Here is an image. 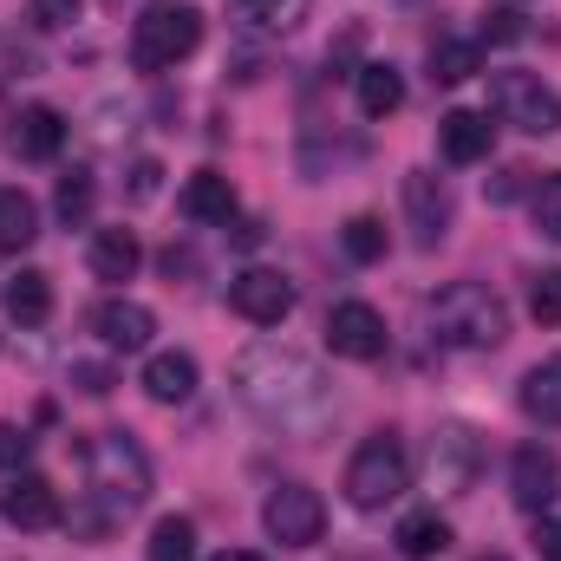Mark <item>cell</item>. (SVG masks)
Listing matches in <instances>:
<instances>
[{
	"instance_id": "1f68e13d",
	"label": "cell",
	"mask_w": 561,
	"mask_h": 561,
	"mask_svg": "<svg viewBox=\"0 0 561 561\" xmlns=\"http://www.w3.org/2000/svg\"><path fill=\"white\" fill-rule=\"evenodd\" d=\"M26 457H33V437L0 419V470H26Z\"/></svg>"
},
{
	"instance_id": "f1b7e54d",
	"label": "cell",
	"mask_w": 561,
	"mask_h": 561,
	"mask_svg": "<svg viewBox=\"0 0 561 561\" xmlns=\"http://www.w3.org/2000/svg\"><path fill=\"white\" fill-rule=\"evenodd\" d=\"M529 209H536V236H549V242H561V170H556V176H542V183H536V203H529Z\"/></svg>"
},
{
	"instance_id": "e0dca14e",
	"label": "cell",
	"mask_w": 561,
	"mask_h": 561,
	"mask_svg": "<svg viewBox=\"0 0 561 561\" xmlns=\"http://www.w3.org/2000/svg\"><path fill=\"white\" fill-rule=\"evenodd\" d=\"M85 262H92V275L99 280H131L144 262L138 236L131 229H92V249H85Z\"/></svg>"
},
{
	"instance_id": "74e56055",
	"label": "cell",
	"mask_w": 561,
	"mask_h": 561,
	"mask_svg": "<svg viewBox=\"0 0 561 561\" xmlns=\"http://www.w3.org/2000/svg\"><path fill=\"white\" fill-rule=\"evenodd\" d=\"M262 236H268V229H262V222H236V249H255V242H262Z\"/></svg>"
},
{
	"instance_id": "f546056e",
	"label": "cell",
	"mask_w": 561,
	"mask_h": 561,
	"mask_svg": "<svg viewBox=\"0 0 561 561\" xmlns=\"http://www.w3.org/2000/svg\"><path fill=\"white\" fill-rule=\"evenodd\" d=\"M529 313L542 327H561V268H542V275L529 280Z\"/></svg>"
},
{
	"instance_id": "484cf974",
	"label": "cell",
	"mask_w": 561,
	"mask_h": 561,
	"mask_svg": "<svg viewBox=\"0 0 561 561\" xmlns=\"http://www.w3.org/2000/svg\"><path fill=\"white\" fill-rule=\"evenodd\" d=\"M144 561H196V523L190 516H163L144 542Z\"/></svg>"
},
{
	"instance_id": "8992f818",
	"label": "cell",
	"mask_w": 561,
	"mask_h": 561,
	"mask_svg": "<svg viewBox=\"0 0 561 561\" xmlns=\"http://www.w3.org/2000/svg\"><path fill=\"white\" fill-rule=\"evenodd\" d=\"M490 118L510 125V131H529V138H556L561 131V92L542 72H496L490 79Z\"/></svg>"
},
{
	"instance_id": "44dd1931",
	"label": "cell",
	"mask_w": 561,
	"mask_h": 561,
	"mask_svg": "<svg viewBox=\"0 0 561 561\" xmlns=\"http://www.w3.org/2000/svg\"><path fill=\"white\" fill-rule=\"evenodd\" d=\"M7 313H13L20 327H46V320H53V275L20 268V275L7 280Z\"/></svg>"
},
{
	"instance_id": "f35d334b",
	"label": "cell",
	"mask_w": 561,
	"mask_h": 561,
	"mask_svg": "<svg viewBox=\"0 0 561 561\" xmlns=\"http://www.w3.org/2000/svg\"><path fill=\"white\" fill-rule=\"evenodd\" d=\"M209 561H268V556H255V549H222V556H209Z\"/></svg>"
},
{
	"instance_id": "7c38bea8",
	"label": "cell",
	"mask_w": 561,
	"mask_h": 561,
	"mask_svg": "<svg viewBox=\"0 0 561 561\" xmlns=\"http://www.w3.org/2000/svg\"><path fill=\"white\" fill-rule=\"evenodd\" d=\"M92 333H99L112 353H144L150 333H157V313H150L144 300H131V294H112V300L92 307Z\"/></svg>"
},
{
	"instance_id": "4dcf8cb0",
	"label": "cell",
	"mask_w": 561,
	"mask_h": 561,
	"mask_svg": "<svg viewBox=\"0 0 561 561\" xmlns=\"http://www.w3.org/2000/svg\"><path fill=\"white\" fill-rule=\"evenodd\" d=\"M26 20H33L39 33H59V26L79 20V0H26Z\"/></svg>"
},
{
	"instance_id": "ac0fdd59",
	"label": "cell",
	"mask_w": 561,
	"mask_h": 561,
	"mask_svg": "<svg viewBox=\"0 0 561 561\" xmlns=\"http://www.w3.org/2000/svg\"><path fill=\"white\" fill-rule=\"evenodd\" d=\"M353 85H359V112H366V118H392V112L405 105V79H399V66H386V59H366V66L353 72Z\"/></svg>"
},
{
	"instance_id": "6da1fadb",
	"label": "cell",
	"mask_w": 561,
	"mask_h": 561,
	"mask_svg": "<svg viewBox=\"0 0 561 561\" xmlns=\"http://www.w3.org/2000/svg\"><path fill=\"white\" fill-rule=\"evenodd\" d=\"M236 392L255 419L287 437H320L333 424V386H327L320 359H307L300 346H280V340H255L236 353Z\"/></svg>"
},
{
	"instance_id": "ba28073f",
	"label": "cell",
	"mask_w": 561,
	"mask_h": 561,
	"mask_svg": "<svg viewBox=\"0 0 561 561\" xmlns=\"http://www.w3.org/2000/svg\"><path fill=\"white\" fill-rule=\"evenodd\" d=\"M229 307L249 320V327H280L294 313V280L280 268H242L229 280Z\"/></svg>"
},
{
	"instance_id": "3957f363",
	"label": "cell",
	"mask_w": 561,
	"mask_h": 561,
	"mask_svg": "<svg viewBox=\"0 0 561 561\" xmlns=\"http://www.w3.org/2000/svg\"><path fill=\"white\" fill-rule=\"evenodd\" d=\"M431 327H437L444 346L483 353V346H503V340H510V307H503V294L483 287V280H450V287L431 300Z\"/></svg>"
},
{
	"instance_id": "5b68a950",
	"label": "cell",
	"mask_w": 561,
	"mask_h": 561,
	"mask_svg": "<svg viewBox=\"0 0 561 561\" xmlns=\"http://www.w3.org/2000/svg\"><path fill=\"white\" fill-rule=\"evenodd\" d=\"M340 490H346V503H353V510H386V503H399V496L412 490V457H405V444H399L392 431L366 437V444L353 450V463H346Z\"/></svg>"
},
{
	"instance_id": "ab89813d",
	"label": "cell",
	"mask_w": 561,
	"mask_h": 561,
	"mask_svg": "<svg viewBox=\"0 0 561 561\" xmlns=\"http://www.w3.org/2000/svg\"><path fill=\"white\" fill-rule=\"evenodd\" d=\"M242 7H268V0H242Z\"/></svg>"
},
{
	"instance_id": "e575fe53",
	"label": "cell",
	"mask_w": 561,
	"mask_h": 561,
	"mask_svg": "<svg viewBox=\"0 0 561 561\" xmlns=\"http://www.w3.org/2000/svg\"><path fill=\"white\" fill-rule=\"evenodd\" d=\"M157 176H163V163H157V157H138V163H131V196H138V203L157 196Z\"/></svg>"
},
{
	"instance_id": "cb8c5ba5",
	"label": "cell",
	"mask_w": 561,
	"mask_h": 561,
	"mask_svg": "<svg viewBox=\"0 0 561 561\" xmlns=\"http://www.w3.org/2000/svg\"><path fill=\"white\" fill-rule=\"evenodd\" d=\"M483 72V46L477 39H437L431 46V79L437 85H463V79H477Z\"/></svg>"
},
{
	"instance_id": "d6986e66",
	"label": "cell",
	"mask_w": 561,
	"mask_h": 561,
	"mask_svg": "<svg viewBox=\"0 0 561 561\" xmlns=\"http://www.w3.org/2000/svg\"><path fill=\"white\" fill-rule=\"evenodd\" d=\"M144 392H150L157 405H183V399L196 392V359H190V353H150Z\"/></svg>"
},
{
	"instance_id": "8d00e7d4",
	"label": "cell",
	"mask_w": 561,
	"mask_h": 561,
	"mask_svg": "<svg viewBox=\"0 0 561 561\" xmlns=\"http://www.w3.org/2000/svg\"><path fill=\"white\" fill-rule=\"evenodd\" d=\"M523 176H529V170H503V176H496V190H490V196H496V203H510V196H516V190H523Z\"/></svg>"
},
{
	"instance_id": "7a4b0ae2",
	"label": "cell",
	"mask_w": 561,
	"mask_h": 561,
	"mask_svg": "<svg viewBox=\"0 0 561 561\" xmlns=\"http://www.w3.org/2000/svg\"><path fill=\"white\" fill-rule=\"evenodd\" d=\"M85 477H92V490H85L92 503L72 516L85 536H105L112 523H125L144 496H150V463H144V450L131 444V431H99L85 444Z\"/></svg>"
},
{
	"instance_id": "9c48e42d",
	"label": "cell",
	"mask_w": 561,
	"mask_h": 561,
	"mask_svg": "<svg viewBox=\"0 0 561 561\" xmlns=\"http://www.w3.org/2000/svg\"><path fill=\"white\" fill-rule=\"evenodd\" d=\"M327 346L340 359H379L386 353V313L373 300H340L327 313Z\"/></svg>"
},
{
	"instance_id": "83f0119b",
	"label": "cell",
	"mask_w": 561,
	"mask_h": 561,
	"mask_svg": "<svg viewBox=\"0 0 561 561\" xmlns=\"http://www.w3.org/2000/svg\"><path fill=\"white\" fill-rule=\"evenodd\" d=\"M92 196H99V190H92V170H66V176H59V216H66L72 229L92 222Z\"/></svg>"
},
{
	"instance_id": "7402d4cb",
	"label": "cell",
	"mask_w": 561,
	"mask_h": 561,
	"mask_svg": "<svg viewBox=\"0 0 561 561\" xmlns=\"http://www.w3.org/2000/svg\"><path fill=\"white\" fill-rule=\"evenodd\" d=\"M33 242H39V203L26 190H0V249L20 255Z\"/></svg>"
},
{
	"instance_id": "4316f807",
	"label": "cell",
	"mask_w": 561,
	"mask_h": 561,
	"mask_svg": "<svg viewBox=\"0 0 561 561\" xmlns=\"http://www.w3.org/2000/svg\"><path fill=\"white\" fill-rule=\"evenodd\" d=\"M340 249L366 268V262H386V222L379 216H353L346 229H340Z\"/></svg>"
},
{
	"instance_id": "60d3db41",
	"label": "cell",
	"mask_w": 561,
	"mask_h": 561,
	"mask_svg": "<svg viewBox=\"0 0 561 561\" xmlns=\"http://www.w3.org/2000/svg\"><path fill=\"white\" fill-rule=\"evenodd\" d=\"M483 561H510V556H483Z\"/></svg>"
},
{
	"instance_id": "603a6c76",
	"label": "cell",
	"mask_w": 561,
	"mask_h": 561,
	"mask_svg": "<svg viewBox=\"0 0 561 561\" xmlns=\"http://www.w3.org/2000/svg\"><path fill=\"white\" fill-rule=\"evenodd\" d=\"M450 549V523L437 516V510H412L405 523H399V556L405 561H431Z\"/></svg>"
},
{
	"instance_id": "52a82bcc",
	"label": "cell",
	"mask_w": 561,
	"mask_h": 561,
	"mask_svg": "<svg viewBox=\"0 0 561 561\" xmlns=\"http://www.w3.org/2000/svg\"><path fill=\"white\" fill-rule=\"evenodd\" d=\"M262 529L275 536L280 549H313L320 529H327V503H320V490H307V483H280L275 496L262 503Z\"/></svg>"
},
{
	"instance_id": "4fadbf2b",
	"label": "cell",
	"mask_w": 561,
	"mask_h": 561,
	"mask_svg": "<svg viewBox=\"0 0 561 561\" xmlns=\"http://www.w3.org/2000/svg\"><path fill=\"white\" fill-rule=\"evenodd\" d=\"M556 483H561V457H556V444H523V450L510 457V496H516L523 510H549Z\"/></svg>"
},
{
	"instance_id": "5bb4252c",
	"label": "cell",
	"mask_w": 561,
	"mask_h": 561,
	"mask_svg": "<svg viewBox=\"0 0 561 561\" xmlns=\"http://www.w3.org/2000/svg\"><path fill=\"white\" fill-rule=\"evenodd\" d=\"M59 144H66V118H59L53 105H26V112L7 125V150H13L20 163H53Z\"/></svg>"
},
{
	"instance_id": "d590c367",
	"label": "cell",
	"mask_w": 561,
	"mask_h": 561,
	"mask_svg": "<svg viewBox=\"0 0 561 561\" xmlns=\"http://www.w3.org/2000/svg\"><path fill=\"white\" fill-rule=\"evenodd\" d=\"M536 556L561 561V523H536Z\"/></svg>"
},
{
	"instance_id": "8fae6325",
	"label": "cell",
	"mask_w": 561,
	"mask_h": 561,
	"mask_svg": "<svg viewBox=\"0 0 561 561\" xmlns=\"http://www.w3.org/2000/svg\"><path fill=\"white\" fill-rule=\"evenodd\" d=\"M405 222H412L419 249H437L450 236V190H444V176H431V170L405 176Z\"/></svg>"
},
{
	"instance_id": "ffe728a7",
	"label": "cell",
	"mask_w": 561,
	"mask_h": 561,
	"mask_svg": "<svg viewBox=\"0 0 561 561\" xmlns=\"http://www.w3.org/2000/svg\"><path fill=\"white\" fill-rule=\"evenodd\" d=\"M516 399H523V412H529L536 424H549V431H556V424H561V353H549L542 366H529V373H523V392H516Z\"/></svg>"
},
{
	"instance_id": "9a60e30c",
	"label": "cell",
	"mask_w": 561,
	"mask_h": 561,
	"mask_svg": "<svg viewBox=\"0 0 561 561\" xmlns=\"http://www.w3.org/2000/svg\"><path fill=\"white\" fill-rule=\"evenodd\" d=\"M490 144H496L490 112H444V118H437V157H444V163H483Z\"/></svg>"
},
{
	"instance_id": "2e32d148",
	"label": "cell",
	"mask_w": 561,
	"mask_h": 561,
	"mask_svg": "<svg viewBox=\"0 0 561 561\" xmlns=\"http://www.w3.org/2000/svg\"><path fill=\"white\" fill-rule=\"evenodd\" d=\"M176 203H183L190 222H236V183H229L222 170H196Z\"/></svg>"
},
{
	"instance_id": "836d02e7",
	"label": "cell",
	"mask_w": 561,
	"mask_h": 561,
	"mask_svg": "<svg viewBox=\"0 0 561 561\" xmlns=\"http://www.w3.org/2000/svg\"><path fill=\"white\" fill-rule=\"evenodd\" d=\"M483 39H496V46L523 39V13H516V7H496V13H483Z\"/></svg>"
},
{
	"instance_id": "30bf717a",
	"label": "cell",
	"mask_w": 561,
	"mask_h": 561,
	"mask_svg": "<svg viewBox=\"0 0 561 561\" xmlns=\"http://www.w3.org/2000/svg\"><path fill=\"white\" fill-rule=\"evenodd\" d=\"M0 516H7L13 529H59V523H66V503H59V490H53L46 477L13 470V483L0 490Z\"/></svg>"
},
{
	"instance_id": "d4e9b609",
	"label": "cell",
	"mask_w": 561,
	"mask_h": 561,
	"mask_svg": "<svg viewBox=\"0 0 561 561\" xmlns=\"http://www.w3.org/2000/svg\"><path fill=\"white\" fill-rule=\"evenodd\" d=\"M431 477H437L444 490H463V483H470V431H444V437L431 444Z\"/></svg>"
},
{
	"instance_id": "277c9868",
	"label": "cell",
	"mask_w": 561,
	"mask_h": 561,
	"mask_svg": "<svg viewBox=\"0 0 561 561\" xmlns=\"http://www.w3.org/2000/svg\"><path fill=\"white\" fill-rule=\"evenodd\" d=\"M196 46H203V13L190 0H157V7H144L138 26H131V66L138 72H170Z\"/></svg>"
},
{
	"instance_id": "d6a6232c",
	"label": "cell",
	"mask_w": 561,
	"mask_h": 561,
	"mask_svg": "<svg viewBox=\"0 0 561 561\" xmlns=\"http://www.w3.org/2000/svg\"><path fill=\"white\" fill-rule=\"evenodd\" d=\"M72 386H79V392H92V399H105L118 379H112V366H99V359H72Z\"/></svg>"
}]
</instances>
